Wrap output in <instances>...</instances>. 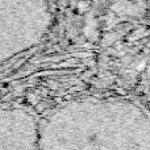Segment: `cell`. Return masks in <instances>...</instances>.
I'll list each match as a JSON object with an SVG mask.
<instances>
[{"label":"cell","instance_id":"cell-1","mask_svg":"<svg viewBox=\"0 0 150 150\" xmlns=\"http://www.w3.org/2000/svg\"><path fill=\"white\" fill-rule=\"evenodd\" d=\"M138 70H142V69H145V62H142V63H140V65H138Z\"/></svg>","mask_w":150,"mask_h":150}]
</instances>
